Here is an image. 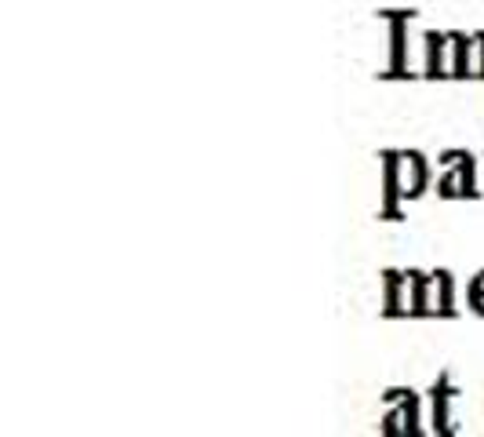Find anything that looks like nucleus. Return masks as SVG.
Segmentation results:
<instances>
[{
    "mask_svg": "<svg viewBox=\"0 0 484 437\" xmlns=\"http://www.w3.org/2000/svg\"><path fill=\"white\" fill-rule=\"evenodd\" d=\"M466 66H470V40L455 37V77H466Z\"/></svg>",
    "mask_w": 484,
    "mask_h": 437,
    "instance_id": "7ed1b4c3",
    "label": "nucleus"
},
{
    "mask_svg": "<svg viewBox=\"0 0 484 437\" xmlns=\"http://www.w3.org/2000/svg\"><path fill=\"white\" fill-rule=\"evenodd\" d=\"M400 70H405V26L393 22V73L400 77Z\"/></svg>",
    "mask_w": 484,
    "mask_h": 437,
    "instance_id": "f03ea898",
    "label": "nucleus"
},
{
    "mask_svg": "<svg viewBox=\"0 0 484 437\" xmlns=\"http://www.w3.org/2000/svg\"><path fill=\"white\" fill-rule=\"evenodd\" d=\"M441 55H444V37L426 33V73L430 77L441 73Z\"/></svg>",
    "mask_w": 484,
    "mask_h": 437,
    "instance_id": "f257e3e1",
    "label": "nucleus"
},
{
    "mask_svg": "<svg viewBox=\"0 0 484 437\" xmlns=\"http://www.w3.org/2000/svg\"><path fill=\"white\" fill-rule=\"evenodd\" d=\"M481 44H484V37H481Z\"/></svg>",
    "mask_w": 484,
    "mask_h": 437,
    "instance_id": "20e7f679",
    "label": "nucleus"
}]
</instances>
